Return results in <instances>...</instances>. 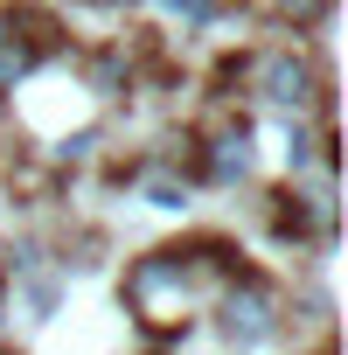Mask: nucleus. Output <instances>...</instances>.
Returning a JSON list of instances; mask_svg holds the SVG:
<instances>
[{"instance_id":"f257e3e1","label":"nucleus","mask_w":348,"mask_h":355,"mask_svg":"<svg viewBox=\"0 0 348 355\" xmlns=\"http://www.w3.org/2000/svg\"><path fill=\"white\" fill-rule=\"evenodd\" d=\"M223 334H230L237 348H258V341L272 334V293H265L258 279H237V286L223 293Z\"/></svg>"},{"instance_id":"f03ea898","label":"nucleus","mask_w":348,"mask_h":355,"mask_svg":"<svg viewBox=\"0 0 348 355\" xmlns=\"http://www.w3.org/2000/svg\"><path fill=\"white\" fill-rule=\"evenodd\" d=\"M42 35H28V21L21 15H8V21H0V91H8V84H21L35 63H42Z\"/></svg>"},{"instance_id":"7ed1b4c3","label":"nucleus","mask_w":348,"mask_h":355,"mask_svg":"<svg viewBox=\"0 0 348 355\" xmlns=\"http://www.w3.org/2000/svg\"><path fill=\"white\" fill-rule=\"evenodd\" d=\"M265 98H272L279 112H306V105H313V70H306L299 56H272V63H265Z\"/></svg>"},{"instance_id":"20e7f679","label":"nucleus","mask_w":348,"mask_h":355,"mask_svg":"<svg viewBox=\"0 0 348 355\" xmlns=\"http://www.w3.org/2000/svg\"><path fill=\"white\" fill-rule=\"evenodd\" d=\"M244 174H251V132L237 125L209 146V182H244Z\"/></svg>"},{"instance_id":"39448f33","label":"nucleus","mask_w":348,"mask_h":355,"mask_svg":"<svg viewBox=\"0 0 348 355\" xmlns=\"http://www.w3.org/2000/svg\"><path fill=\"white\" fill-rule=\"evenodd\" d=\"M146 202H153V209H182L189 196H182V189H174V182H167V174H153V182H146Z\"/></svg>"},{"instance_id":"423d86ee","label":"nucleus","mask_w":348,"mask_h":355,"mask_svg":"<svg viewBox=\"0 0 348 355\" xmlns=\"http://www.w3.org/2000/svg\"><path fill=\"white\" fill-rule=\"evenodd\" d=\"M279 15H286V21H320L327 0H279Z\"/></svg>"},{"instance_id":"0eeeda50","label":"nucleus","mask_w":348,"mask_h":355,"mask_svg":"<svg viewBox=\"0 0 348 355\" xmlns=\"http://www.w3.org/2000/svg\"><path fill=\"white\" fill-rule=\"evenodd\" d=\"M160 8H167V15H182V21H202L216 0H160Z\"/></svg>"}]
</instances>
